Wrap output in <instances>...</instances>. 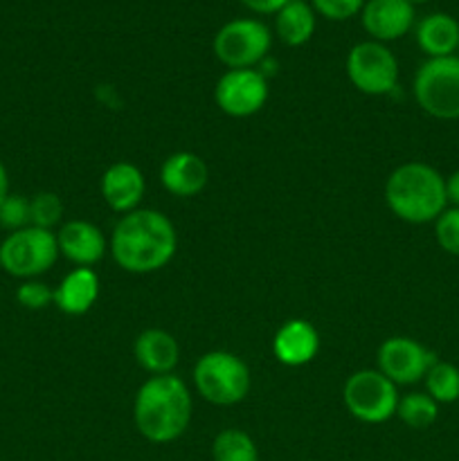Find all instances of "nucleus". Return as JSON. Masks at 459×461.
Returning a JSON list of instances; mask_svg holds the SVG:
<instances>
[{"label": "nucleus", "mask_w": 459, "mask_h": 461, "mask_svg": "<svg viewBox=\"0 0 459 461\" xmlns=\"http://www.w3.org/2000/svg\"><path fill=\"white\" fill-rule=\"evenodd\" d=\"M178 250V232L169 216L156 210L129 212L115 225L111 255L122 270L148 275L165 268Z\"/></svg>", "instance_id": "1"}, {"label": "nucleus", "mask_w": 459, "mask_h": 461, "mask_svg": "<svg viewBox=\"0 0 459 461\" xmlns=\"http://www.w3.org/2000/svg\"><path fill=\"white\" fill-rule=\"evenodd\" d=\"M192 394L174 374L151 376L135 394L133 421L151 444H171L184 435L192 421Z\"/></svg>", "instance_id": "2"}, {"label": "nucleus", "mask_w": 459, "mask_h": 461, "mask_svg": "<svg viewBox=\"0 0 459 461\" xmlns=\"http://www.w3.org/2000/svg\"><path fill=\"white\" fill-rule=\"evenodd\" d=\"M385 203L392 214L405 223H430L439 219L448 205L446 178L426 162H405L387 178Z\"/></svg>", "instance_id": "3"}, {"label": "nucleus", "mask_w": 459, "mask_h": 461, "mask_svg": "<svg viewBox=\"0 0 459 461\" xmlns=\"http://www.w3.org/2000/svg\"><path fill=\"white\" fill-rule=\"evenodd\" d=\"M194 385L207 403L228 408L241 403L250 392V369L230 351H210L194 367Z\"/></svg>", "instance_id": "4"}, {"label": "nucleus", "mask_w": 459, "mask_h": 461, "mask_svg": "<svg viewBox=\"0 0 459 461\" xmlns=\"http://www.w3.org/2000/svg\"><path fill=\"white\" fill-rule=\"evenodd\" d=\"M58 259L57 234L30 225L0 243V268L18 279H34L48 273Z\"/></svg>", "instance_id": "5"}, {"label": "nucleus", "mask_w": 459, "mask_h": 461, "mask_svg": "<svg viewBox=\"0 0 459 461\" xmlns=\"http://www.w3.org/2000/svg\"><path fill=\"white\" fill-rule=\"evenodd\" d=\"M414 99L436 120H459V57L428 59L414 75Z\"/></svg>", "instance_id": "6"}, {"label": "nucleus", "mask_w": 459, "mask_h": 461, "mask_svg": "<svg viewBox=\"0 0 459 461\" xmlns=\"http://www.w3.org/2000/svg\"><path fill=\"white\" fill-rule=\"evenodd\" d=\"M342 399L351 417L374 426L390 421L399 408L396 385L378 369H360L351 374L342 390Z\"/></svg>", "instance_id": "7"}, {"label": "nucleus", "mask_w": 459, "mask_h": 461, "mask_svg": "<svg viewBox=\"0 0 459 461\" xmlns=\"http://www.w3.org/2000/svg\"><path fill=\"white\" fill-rule=\"evenodd\" d=\"M273 34L268 25L256 18H234L225 23L214 36V54L230 70L255 68L268 57Z\"/></svg>", "instance_id": "8"}, {"label": "nucleus", "mask_w": 459, "mask_h": 461, "mask_svg": "<svg viewBox=\"0 0 459 461\" xmlns=\"http://www.w3.org/2000/svg\"><path fill=\"white\" fill-rule=\"evenodd\" d=\"M346 77L356 90L381 97L399 86V61L385 43L363 41L346 54Z\"/></svg>", "instance_id": "9"}, {"label": "nucleus", "mask_w": 459, "mask_h": 461, "mask_svg": "<svg viewBox=\"0 0 459 461\" xmlns=\"http://www.w3.org/2000/svg\"><path fill=\"white\" fill-rule=\"evenodd\" d=\"M214 99L230 117H250L268 102V77L255 68L228 70L214 88Z\"/></svg>", "instance_id": "10"}, {"label": "nucleus", "mask_w": 459, "mask_h": 461, "mask_svg": "<svg viewBox=\"0 0 459 461\" xmlns=\"http://www.w3.org/2000/svg\"><path fill=\"white\" fill-rule=\"evenodd\" d=\"M435 363V354L412 338H390L378 349V372L385 374L394 385L418 383Z\"/></svg>", "instance_id": "11"}, {"label": "nucleus", "mask_w": 459, "mask_h": 461, "mask_svg": "<svg viewBox=\"0 0 459 461\" xmlns=\"http://www.w3.org/2000/svg\"><path fill=\"white\" fill-rule=\"evenodd\" d=\"M360 21L372 41L387 43L412 30L414 5L408 0H367L360 12Z\"/></svg>", "instance_id": "12"}, {"label": "nucleus", "mask_w": 459, "mask_h": 461, "mask_svg": "<svg viewBox=\"0 0 459 461\" xmlns=\"http://www.w3.org/2000/svg\"><path fill=\"white\" fill-rule=\"evenodd\" d=\"M102 198L117 214H129L140 207L144 198V174L133 162H115L102 176Z\"/></svg>", "instance_id": "13"}, {"label": "nucleus", "mask_w": 459, "mask_h": 461, "mask_svg": "<svg viewBox=\"0 0 459 461\" xmlns=\"http://www.w3.org/2000/svg\"><path fill=\"white\" fill-rule=\"evenodd\" d=\"M58 255L76 264L79 268H90L102 261L106 252V239L94 223L88 221H68L57 234Z\"/></svg>", "instance_id": "14"}, {"label": "nucleus", "mask_w": 459, "mask_h": 461, "mask_svg": "<svg viewBox=\"0 0 459 461\" xmlns=\"http://www.w3.org/2000/svg\"><path fill=\"white\" fill-rule=\"evenodd\" d=\"M162 187L178 198H192L205 189L210 180V169L205 160L196 153L178 151L171 153L160 169Z\"/></svg>", "instance_id": "15"}, {"label": "nucleus", "mask_w": 459, "mask_h": 461, "mask_svg": "<svg viewBox=\"0 0 459 461\" xmlns=\"http://www.w3.org/2000/svg\"><path fill=\"white\" fill-rule=\"evenodd\" d=\"M320 351V333L306 320H288L273 340V354L286 367L309 365Z\"/></svg>", "instance_id": "16"}, {"label": "nucleus", "mask_w": 459, "mask_h": 461, "mask_svg": "<svg viewBox=\"0 0 459 461\" xmlns=\"http://www.w3.org/2000/svg\"><path fill=\"white\" fill-rule=\"evenodd\" d=\"M133 356L144 372L153 376H165L174 372L180 360V347L171 333L162 329H147L135 338Z\"/></svg>", "instance_id": "17"}, {"label": "nucleus", "mask_w": 459, "mask_h": 461, "mask_svg": "<svg viewBox=\"0 0 459 461\" xmlns=\"http://www.w3.org/2000/svg\"><path fill=\"white\" fill-rule=\"evenodd\" d=\"M99 297V277L93 268H75L54 288V304L66 315H84Z\"/></svg>", "instance_id": "18"}, {"label": "nucleus", "mask_w": 459, "mask_h": 461, "mask_svg": "<svg viewBox=\"0 0 459 461\" xmlns=\"http://www.w3.org/2000/svg\"><path fill=\"white\" fill-rule=\"evenodd\" d=\"M417 43L430 59L453 57L459 48V23L448 14H430L417 25Z\"/></svg>", "instance_id": "19"}, {"label": "nucleus", "mask_w": 459, "mask_h": 461, "mask_svg": "<svg viewBox=\"0 0 459 461\" xmlns=\"http://www.w3.org/2000/svg\"><path fill=\"white\" fill-rule=\"evenodd\" d=\"M318 14L304 0H291L284 9L274 14V32L288 48H300L309 43L315 34Z\"/></svg>", "instance_id": "20"}, {"label": "nucleus", "mask_w": 459, "mask_h": 461, "mask_svg": "<svg viewBox=\"0 0 459 461\" xmlns=\"http://www.w3.org/2000/svg\"><path fill=\"white\" fill-rule=\"evenodd\" d=\"M212 459L214 461H259V450L248 432L228 428L219 432L212 444Z\"/></svg>", "instance_id": "21"}, {"label": "nucleus", "mask_w": 459, "mask_h": 461, "mask_svg": "<svg viewBox=\"0 0 459 461\" xmlns=\"http://www.w3.org/2000/svg\"><path fill=\"white\" fill-rule=\"evenodd\" d=\"M396 417L405 423V426L414 428V430H426L439 417V403L430 399L428 394H414L399 399V408H396Z\"/></svg>", "instance_id": "22"}, {"label": "nucleus", "mask_w": 459, "mask_h": 461, "mask_svg": "<svg viewBox=\"0 0 459 461\" xmlns=\"http://www.w3.org/2000/svg\"><path fill=\"white\" fill-rule=\"evenodd\" d=\"M426 394L436 403H454L459 401V369L450 363L436 360L426 374Z\"/></svg>", "instance_id": "23"}, {"label": "nucleus", "mask_w": 459, "mask_h": 461, "mask_svg": "<svg viewBox=\"0 0 459 461\" xmlns=\"http://www.w3.org/2000/svg\"><path fill=\"white\" fill-rule=\"evenodd\" d=\"M63 216V201L52 192L36 194L30 201V225L40 230H52Z\"/></svg>", "instance_id": "24"}, {"label": "nucleus", "mask_w": 459, "mask_h": 461, "mask_svg": "<svg viewBox=\"0 0 459 461\" xmlns=\"http://www.w3.org/2000/svg\"><path fill=\"white\" fill-rule=\"evenodd\" d=\"M0 228L9 232H18L22 228H30V201L21 194H9L0 203Z\"/></svg>", "instance_id": "25"}, {"label": "nucleus", "mask_w": 459, "mask_h": 461, "mask_svg": "<svg viewBox=\"0 0 459 461\" xmlns=\"http://www.w3.org/2000/svg\"><path fill=\"white\" fill-rule=\"evenodd\" d=\"M435 237L441 250L459 257V207L444 210V214L435 221Z\"/></svg>", "instance_id": "26"}, {"label": "nucleus", "mask_w": 459, "mask_h": 461, "mask_svg": "<svg viewBox=\"0 0 459 461\" xmlns=\"http://www.w3.org/2000/svg\"><path fill=\"white\" fill-rule=\"evenodd\" d=\"M364 3L367 0H310V7L327 21H349L363 12Z\"/></svg>", "instance_id": "27"}, {"label": "nucleus", "mask_w": 459, "mask_h": 461, "mask_svg": "<svg viewBox=\"0 0 459 461\" xmlns=\"http://www.w3.org/2000/svg\"><path fill=\"white\" fill-rule=\"evenodd\" d=\"M18 304L25 306L30 311H40L54 302V291H50L48 284L36 282V279H27L18 286L16 291Z\"/></svg>", "instance_id": "28"}, {"label": "nucleus", "mask_w": 459, "mask_h": 461, "mask_svg": "<svg viewBox=\"0 0 459 461\" xmlns=\"http://www.w3.org/2000/svg\"><path fill=\"white\" fill-rule=\"evenodd\" d=\"M250 12L261 14V16H268V14H277L279 9L286 7L291 0H241Z\"/></svg>", "instance_id": "29"}, {"label": "nucleus", "mask_w": 459, "mask_h": 461, "mask_svg": "<svg viewBox=\"0 0 459 461\" xmlns=\"http://www.w3.org/2000/svg\"><path fill=\"white\" fill-rule=\"evenodd\" d=\"M446 196H448V203H453V207H459V171L446 178Z\"/></svg>", "instance_id": "30"}, {"label": "nucleus", "mask_w": 459, "mask_h": 461, "mask_svg": "<svg viewBox=\"0 0 459 461\" xmlns=\"http://www.w3.org/2000/svg\"><path fill=\"white\" fill-rule=\"evenodd\" d=\"M7 196H9V176H7V169H4V165L0 162V203H3Z\"/></svg>", "instance_id": "31"}, {"label": "nucleus", "mask_w": 459, "mask_h": 461, "mask_svg": "<svg viewBox=\"0 0 459 461\" xmlns=\"http://www.w3.org/2000/svg\"><path fill=\"white\" fill-rule=\"evenodd\" d=\"M410 5H423V3H428V0H408Z\"/></svg>", "instance_id": "32"}]
</instances>
